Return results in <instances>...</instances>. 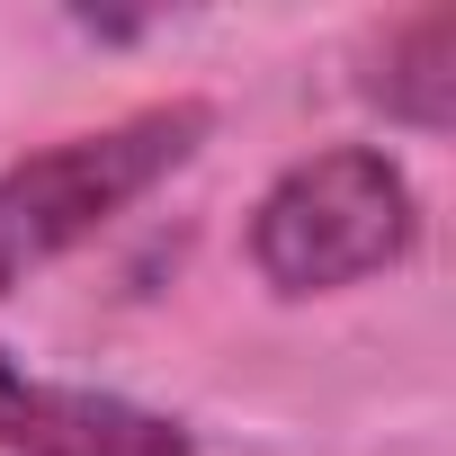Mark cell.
<instances>
[{
  "label": "cell",
  "mask_w": 456,
  "mask_h": 456,
  "mask_svg": "<svg viewBox=\"0 0 456 456\" xmlns=\"http://www.w3.org/2000/svg\"><path fill=\"white\" fill-rule=\"evenodd\" d=\"M215 134L206 99H152L126 108L108 126L54 134L37 152H19L0 170V296L28 287L37 269L72 260L81 242H99L126 206H143L161 179H179Z\"/></svg>",
  "instance_id": "6da1fadb"
},
{
  "label": "cell",
  "mask_w": 456,
  "mask_h": 456,
  "mask_svg": "<svg viewBox=\"0 0 456 456\" xmlns=\"http://www.w3.org/2000/svg\"><path fill=\"white\" fill-rule=\"evenodd\" d=\"M420 251V188L385 143L287 161L251 206V269L269 296H340Z\"/></svg>",
  "instance_id": "7a4b0ae2"
},
{
  "label": "cell",
  "mask_w": 456,
  "mask_h": 456,
  "mask_svg": "<svg viewBox=\"0 0 456 456\" xmlns=\"http://www.w3.org/2000/svg\"><path fill=\"white\" fill-rule=\"evenodd\" d=\"M0 456H197V438L134 394L28 376L0 349Z\"/></svg>",
  "instance_id": "3957f363"
},
{
  "label": "cell",
  "mask_w": 456,
  "mask_h": 456,
  "mask_svg": "<svg viewBox=\"0 0 456 456\" xmlns=\"http://www.w3.org/2000/svg\"><path fill=\"white\" fill-rule=\"evenodd\" d=\"M358 90L411 126V134H447V90H456V10H411L367 45Z\"/></svg>",
  "instance_id": "277c9868"
}]
</instances>
